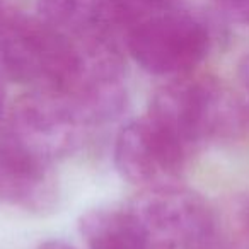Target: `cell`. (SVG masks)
I'll use <instances>...</instances> for the list:
<instances>
[{
    "instance_id": "1",
    "label": "cell",
    "mask_w": 249,
    "mask_h": 249,
    "mask_svg": "<svg viewBox=\"0 0 249 249\" xmlns=\"http://www.w3.org/2000/svg\"><path fill=\"white\" fill-rule=\"evenodd\" d=\"M149 116L186 152L201 143L232 139L244 121L241 104L222 84L186 77H178L154 94Z\"/></svg>"
},
{
    "instance_id": "2",
    "label": "cell",
    "mask_w": 249,
    "mask_h": 249,
    "mask_svg": "<svg viewBox=\"0 0 249 249\" xmlns=\"http://www.w3.org/2000/svg\"><path fill=\"white\" fill-rule=\"evenodd\" d=\"M207 22L183 11H164L126 33V46L137 63L152 75L183 77L196 69L210 50Z\"/></svg>"
},
{
    "instance_id": "3",
    "label": "cell",
    "mask_w": 249,
    "mask_h": 249,
    "mask_svg": "<svg viewBox=\"0 0 249 249\" xmlns=\"http://www.w3.org/2000/svg\"><path fill=\"white\" fill-rule=\"evenodd\" d=\"M154 249H213L217 218L210 205L195 191L157 188L132 203Z\"/></svg>"
},
{
    "instance_id": "4",
    "label": "cell",
    "mask_w": 249,
    "mask_h": 249,
    "mask_svg": "<svg viewBox=\"0 0 249 249\" xmlns=\"http://www.w3.org/2000/svg\"><path fill=\"white\" fill-rule=\"evenodd\" d=\"M82 128V121L63 94L36 89L16 101L4 139L53 164L75 149Z\"/></svg>"
},
{
    "instance_id": "5",
    "label": "cell",
    "mask_w": 249,
    "mask_h": 249,
    "mask_svg": "<svg viewBox=\"0 0 249 249\" xmlns=\"http://www.w3.org/2000/svg\"><path fill=\"white\" fill-rule=\"evenodd\" d=\"M186 156V149L149 114L124 124L114 142L116 171L132 184L174 176L183 169Z\"/></svg>"
},
{
    "instance_id": "6",
    "label": "cell",
    "mask_w": 249,
    "mask_h": 249,
    "mask_svg": "<svg viewBox=\"0 0 249 249\" xmlns=\"http://www.w3.org/2000/svg\"><path fill=\"white\" fill-rule=\"evenodd\" d=\"M53 164L9 140H0V200L29 212H45L56 201Z\"/></svg>"
},
{
    "instance_id": "7",
    "label": "cell",
    "mask_w": 249,
    "mask_h": 249,
    "mask_svg": "<svg viewBox=\"0 0 249 249\" xmlns=\"http://www.w3.org/2000/svg\"><path fill=\"white\" fill-rule=\"evenodd\" d=\"M79 229L87 249H154L132 205L89 210Z\"/></svg>"
},
{
    "instance_id": "8",
    "label": "cell",
    "mask_w": 249,
    "mask_h": 249,
    "mask_svg": "<svg viewBox=\"0 0 249 249\" xmlns=\"http://www.w3.org/2000/svg\"><path fill=\"white\" fill-rule=\"evenodd\" d=\"M113 0H38L39 19L73 39L109 33Z\"/></svg>"
},
{
    "instance_id": "9",
    "label": "cell",
    "mask_w": 249,
    "mask_h": 249,
    "mask_svg": "<svg viewBox=\"0 0 249 249\" xmlns=\"http://www.w3.org/2000/svg\"><path fill=\"white\" fill-rule=\"evenodd\" d=\"M181 0H113L111 24L126 29V33L143 19L164 11L176 9Z\"/></svg>"
},
{
    "instance_id": "10",
    "label": "cell",
    "mask_w": 249,
    "mask_h": 249,
    "mask_svg": "<svg viewBox=\"0 0 249 249\" xmlns=\"http://www.w3.org/2000/svg\"><path fill=\"white\" fill-rule=\"evenodd\" d=\"M215 4L229 21L249 26V0H215Z\"/></svg>"
},
{
    "instance_id": "11",
    "label": "cell",
    "mask_w": 249,
    "mask_h": 249,
    "mask_svg": "<svg viewBox=\"0 0 249 249\" xmlns=\"http://www.w3.org/2000/svg\"><path fill=\"white\" fill-rule=\"evenodd\" d=\"M239 224H241L242 234L249 241V195L242 200L239 207Z\"/></svg>"
},
{
    "instance_id": "12",
    "label": "cell",
    "mask_w": 249,
    "mask_h": 249,
    "mask_svg": "<svg viewBox=\"0 0 249 249\" xmlns=\"http://www.w3.org/2000/svg\"><path fill=\"white\" fill-rule=\"evenodd\" d=\"M239 79H241V84L249 99V55H246L239 63Z\"/></svg>"
},
{
    "instance_id": "13",
    "label": "cell",
    "mask_w": 249,
    "mask_h": 249,
    "mask_svg": "<svg viewBox=\"0 0 249 249\" xmlns=\"http://www.w3.org/2000/svg\"><path fill=\"white\" fill-rule=\"evenodd\" d=\"M36 249H75L73 246H70L69 242L60 241V239H52V241H46L43 244H39Z\"/></svg>"
},
{
    "instance_id": "14",
    "label": "cell",
    "mask_w": 249,
    "mask_h": 249,
    "mask_svg": "<svg viewBox=\"0 0 249 249\" xmlns=\"http://www.w3.org/2000/svg\"><path fill=\"white\" fill-rule=\"evenodd\" d=\"M4 107H5V89H4V86L0 84V121H2V114H4Z\"/></svg>"
}]
</instances>
